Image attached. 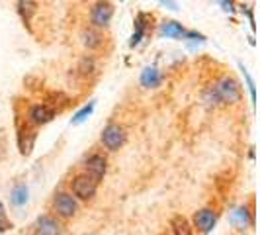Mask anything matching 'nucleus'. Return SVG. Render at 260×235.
Masks as SVG:
<instances>
[{
	"label": "nucleus",
	"mask_w": 260,
	"mask_h": 235,
	"mask_svg": "<svg viewBox=\"0 0 260 235\" xmlns=\"http://www.w3.org/2000/svg\"><path fill=\"white\" fill-rule=\"evenodd\" d=\"M34 141H36V131L34 130H20L18 133V147L22 155H29L34 149Z\"/></svg>",
	"instance_id": "nucleus-12"
},
{
	"label": "nucleus",
	"mask_w": 260,
	"mask_h": 235,
	"mask_svg": "<svg viewBox=\"0 0 260 235\" xmlns=\"http://www.w3.org/2000/svg\"><path fill=\"white\" fill-rule=\"evenodd\" d=\"M80 39H82L84 47H88V49H98V47H102V43H104V36H102L98 30H94V27L84 30V32L80 34Z\"/></svg>",
	"instance_id": "nucleus-11"
},
{
	"label": "nucleus",
	"mask_w": 260,
	"mask_h": 235,
	"mask_svg": "<svg viewBox=\"0 0 260 235\" xmlns=\"http://www.w3.org/2000/svg\"><path fill=\"white\" fill-rule=\"evenodd\" d=\"M250 212H248L247 206H239V208L233 210V214H231V223H233L235 227L239 229V231H245L248 225H250Z\"/></svg>",
	"instance_id": "nucleus-10"
},
{
	"label": "nucleus",
	"mask_w": 260,
	"mask_h": 235,
	"mask_svg": "<svg viewBox=\"0 0 260 235\" xmlns=\"http://www.w3.org/2000/svg\"><path fill=\"white\" fill-rule=\"evenodd\" d=\"M27 202V188L26 186H16L12 190V204L14 206H24Z\"/></svg>",
	"instance_id": "nucleus-16"
},
{
	"label": "nucleus",
	"mask_w": 260,
	"mask_h": 235,
	"mask_svg": "<svg viewBox=\"0 0 260 235\" xmlns=\"http://www.w3.org/2000/svg\"><path fill=\"white\" fill-rule=\"evenodd\" d=\"M36 231H38V235H61L63 225L51 216H39L38 222H36Z\"/></svg>",
	"instance_id": "nucleus-8"
},
{
	"label": "nucleus",
	"mask_w": 260,
	"mask_h": 235,
	"mask_svg": "<svg viewBox=\"0 0 260 235\" xmlns=\"http://www.w3.org/2000/svg\"><path fill=\"white\" fill-rule=\"evenodd\" d=\"M6 153H8V137H6V130L0 128V161L6 159Z\"/></svg>",
	"instance_id": "nucleus-18"
},
{
	"label": "nucleus",
	"mask_w": 260,
	"mask_h": 235,
	"mask_svg": "<svg viewBox=\"0 0 260 235\" xmlns=\"http://www.w3.org/2000/svg\"><path fill=\"white\" fill-rule=\"evenodd\" d=\"M12 227V222L6 218V212H4V204H0V231H8Z\"/></svg>",
	"instance_id": "nucleus-19"
},
{
	"label": "nucleus",
	"mask_w": 260,
	"mask_h": 235,
	"mask_svg": "<svg viewBox=\"0 0 260 235\" xmlns=\"http://www.w3.org/2000/svg\"><path fill=\"white\" fill-rule=\"evenodd\" d=\"M241 69H243V75H245V78H247L248 89H250V96H252V102H254V100H256V91H254V82H252V78H250V75H248L247 69H245L243 65H241Z\"/></svg>",
	"instance_id": "nucleus-22"
},
{
	"label": "nucleus",
	"mask_w": 260,
	"mask_h": 235,
	"mask_svg": "<svg viewBox=\"0 0 260 235\" xmlns=\"http://www.w3.org/2000/svg\"><path fill=\"white\" fill-rule=\"evenodd\" d=\"M96 190H98V183L92 177H88V174L82 172V174H77L73 179V192L80 200H90V198H94Z\"/></svg>",
	"instance_id": "nucleus-3"
},
{
	"label": "nucleus",
	"mask_w": 260,
	"mask_h": 235,
	"mask_svg": "<svg viewBox=\"0 0 260 235\" xmlns=\"http://www.w3.org/2000/svg\"><path fill=\"white\" fill-rule=\"evenodd\" d=\"M53 118H55V108L47 104H38L29 110V120L36 124V126H43V124H49Z\"/></svg>",
	"instance_id": "nucleus-9"
},
{
	"label": "nucleus",
	"mask_w": 260,
	"mask_h": 235,
	"mask_svg": "<svg viewBox=\"0 0 260 235\" xmlns=\"http://www.w3.org/2000/svg\"><path fill=\"white\" fill-rule=\"evenodd\" d=\"M215 223H217V212L215 210L204 208L194 214V225L198 227L200 233H209L215 227Z\"/></svg>",
	"instance_id": "nucleus-6"
},
{
	"label": "nucleus",
	"mask_w": 260,
	"mask_h": 235,
	"mask_svg": "<svg viewBox=\"0 0 260 235\" xmlns=\"http://www.w3.org/2000/svg\"><path fill=\"white\" fill-rule=\"evenodd\" d=\"M170 227H172V233L174 235H192V225L190 222L180 216V214H176L172 220H170Z\"/></svg>",
	"instance_id": "nucleus-14"
},
{
	"label": "nucleus",
	"mask_w": 260,
	"mask_h": 235,
	"mask_svg": "<svg viewBox=\"0 0 260 235\" xmlns=\"http://www.w3.org/2000/svg\"><path fill=\"white\" fill-rule=\"evenodd\" d=\"M160 82H162V77H160L158 69H155V67H147L141 73V84L145 89H156Z\"/></svg>",
	"instance_id": "nucleus-13"
},
{
	"label": "nucleus",
	"mask_w": 260,
	"mask_h": 235,
	"mask_svg": "<svg viewBox=\"0 0 260 235\" xmlns=\"http://www.w3.org/2000/svg\"><path fill=\"white\" fill-rule=\"evenodd\" d=\"M213 89H215V94H217V98H219V104H235V102H239L241 96H243L239 82H237L235 78H229V77L221 78Z\"/></svg>",
	"instance_id": "nucleus-1"
},
{
	"label": "nucleus",
	"mask_w": 260,
	"mask_h": 235,
	"mask_svg": "<svg viewBox=\"0 0 260 235\" xmlns=\"http://www.w3.org/2000/svg\"><path fill=\"white\" fill-rule=\"evenodd\" d=\"M84 169H86V172L84 174H88V177H92L96 183H100V179L106 174V169H108V163H106V159L102 155H92L86 159V163H84Z\"/></svg>",
	"instance_id": "nucleus-7"
},
{
	"label": "nucleus",
	"mask_w": 260,
	"mask_h": 235,
	"mask_svg": "<svg viewBox=\"0 0 260 235\" xmlns=\"http://www.w3.org/2000/svg\"><path fill=\"white\" fill-rule=\"evenodd\" d=\"M162 34H165L167 38H182L184 34H186V30L182 27V24L169 20V22L162 24Z\"/></svg>",
	"instance_id": "nucleus-15"
},
{
	"label": "nucleus",
	"mask_w": 260,
	"mask_h": 235,
	"mask_svg": "<svg viewBox=\"0 0 260 235\" xmlns=\"http://www.w3.org/2000/svg\"><path fill=\"white\" fill-rule=\"evenodd\" d=\"M112 16H114V4H110V2H98L92 8L90 20L96 27H106L110 24Z\"/></svg>",
	"instance_id": "nucleus-5"
},
{
	"label": "nucleus",
	"mask_w": 260,
	"mask_h": 235,
	"mask_svg": "<svg viewBox=\"0 0 260 235\" xmlns=\"http://www.w3.org/2000/svg\"><path fill=\"white\" fill-rule=\"evenodd\" d=\"M125 139H127L125 130L119 124H108L104 130H102V143L110 151H117L119 147H123Z\"/></svg>",
	"instance_id": "nucleus-2"
},
{
	"label": "nucleus",
	"mask_w": 260,
	"mask_h": 235,
	"mask_svg": "<svg viewBox=\"0 0 260 235\" xmlns=\"http://www.w3.org/2000/svg\"><path fill=\"white\" fill-rule=\"evenodd\" d=\"M53 208H55V212H57L61 218L71 220V218H75V216H77L78 204H77V200H75L71 194L61 192V194L55 196V200H53Z\"/></svg>",
	"instance_id": "nucleus-4"
},
{
	"label": "nucleus",
	"mask_w": 260,
	"mask_h": 235,
	"mask_svg": "<svg viewBox=\"0 0 260 235\" xmlns=\"http://www.w3.org/2000/svg\"><path fill=\"white\" fill-rule=\"evenodd\" d=\"M92 108H94V104L84 106V108H82V110H80V112H78L77 116L73 118V124H80V122H84V120H86V116H90Z\"/></svg>",
	"instance_id": "nucleus-20"
},
{
	"label": "nucleus",
	"mask_w": 260,
	"mask_h": 235,
	"mask_svg": "<svg viewBox=\"0 0 260 235\" xmlns=\"http://www.w3.org/2000/svg\"><path fill=\"white\" fill-rule=\"evenodd\" d=\"M36 6H38L36 2H18V10L24 16V22H27V18L36 12Z\"/></svg>",
	"instance_id": "nucleus-17"
},
{
	"label": "nucleus",
	"mask_w": 260,
	"mask_h": 235,
	"mask_svg": "<svg viewBox=\"0 0 260 235\" xmlns=\"http://www.w3.org/2000/svg\"><path fill=\"white\" fill-rule=\"evenodd\" d=\"M92 69H94V61H92V59H88V57H84V59L80 61L78 71H80L82 75H88V73H92Z\"/></svg>",
	"instance_id": "nucleus-21"
}]
</instances>
